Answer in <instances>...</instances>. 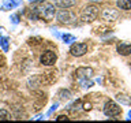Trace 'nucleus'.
I'll list each match as a JSON object with an SVG mask.
<instances>
[{"label":"nucleus","mask_w":131,"mask_h":123,"mask_svg":"<svg viewBox=\"0 0 131 123\" xmlns=\"http://www.w3.org/2000/svg\"><path fill=\"white\" fill-rule=\"evenodd\" d=\"M20 4H22V0H6L0 8H2L3 11H7V10H12V8L20 6Z\"/></svg>","instance_id":"nucleus-9"},{"label":"nucleus","mask_w":131,"mask_h":123,"mask_svg":"<svg viewBox=\"0 0 131 123\" xmlns=\"http://www.w3.org/2000/svg\"><path fill=\"white\" fill-rule=\"evenodd\" d=\"M61 38H63V43H66V44H70V43H72V41H75V37L72 34H63Z\"/></svg>","instance_id":"nucleus-19"},{"label":"nucleus","mask_w":131,"mask_h":123,"mask_svg":"<svg viewBox=\"0 0 131 123\" xmlns=\"http://www.w3.org/2000/svg\"><path fill=\"white\" fill-rule=\"evenodd\" d=\"M102 16L106 20H116L119 18V11L115 10V8H105L102 11Z\"/></svg>","instance_id":"nucleus-7"},{"label":"nucleus","mask_w":131,"mask_h":123,"mask_svg":"<svg viewBox=\"0 0 131 123\" xmlns=\"http://www.w3.org/2000/svg\"><path fill=\"white\" fill-rule=\"evenodd\" d=\"M11 115L8 114V111L6 109H0V120H10Z\"/></svg>","instance_id":"nucleus-18"},{"label":"nucleus","mask_w":131,"mask_h":123,"mask_svg":"<svg viewBox=\"0 0 131 123\" xmlns=\"http://www.w3.org/2000/svg\"><path fill=\"white\" fill-rule=\"evenodd\" d=\"M57 107H59V104H57V102H55V104L52 105V108L48 111V115H51V114L53 112V111H56V109H57Z\"/></svg>","instance_id":"nucleus-21"},{"label":"nucleus","mask_w":131,"mask_h":123,"mask_svg":"<svg viewBox=\"0 0 131 123\" xmlns=\"http://www.w3.org/2000/svg\"><path fill=\"white\" fill-rule=\"evenodd\" d=\"M83 108L89 111L90 108H92V104H90V102H85V104H83Z\"/></svg>","instance_id":"nucleus-23"},{"label":"nucleus","mask_w":131,"mask_h":123,"mask_svg":"<svg viewBox=\"0 0 131 123\" xmlns=\"http://www.w3.org/2000/svg\"><path fill=\"white\" fill-rule=\"evenodd\" d=\"M56 60H57V55L53 51H45L40 57L41 64L44 66H53L56 63Z\"/></svg>","instance_id":"nucleus-5"},{"label":"nucleus","mask_w":131,"mask_h":123,"mask_svg":"<svg viewBox=\"0 0 131 123\" xmlns=\"http://www.w3.org/2000/svg\"><path fill=\"white\" fill-rule=\"evenodd\" d=\"M57 96H59L60 100H70V98H71V92L67 89H60L59 92H57Z\"/></svg>","instance_id":"nucleus-15"},{"label":"nucleus","mask_w":131,"mask_h":123,"mask_svg":"<svg viewBox=\"0 0 131 123\" xmlns=\"http://www.w3.org/2000/svg\"><path fill=\"white\" fill-rule=\"evenodd\" d=\"M11 22L14 23V25H18L19 23V15L18 14H14V15H11Z\"/></svg>","instance_id":"nucleus-20"},{"label":"nucleus","mask_w":131,"mask_h":123,"mask_svg":"<svg viewBox=\"0 0 131 123\" xmlns=\"http://www.w3.org/2000/svg\"><path fill=\"white\" fill-rule=\"evenodd\" d=\"M86 52H88V45L83 44V43H75V44L71 45V48H70V53L75 57L83 56Z\"/></svg>","instance_id":"nucleus-6"},{"label":"nucleus","mask_w":131,"mask_h":123,"mask_svg":"<svg viewBox=\"0 0 131 123\" xmlns=\"http://www.w3.org/2000/svg\"><path fill=\"white\" fill-rule=\"evenodd\" d=\"M117 102H120L122 105H131V96H127L124 93H117L115 96Z\"/></svg>","instance_id":"nucleus-12"},{"label":"nucleus","mask_w":131,"mask_h":123,"mask_svg":"<svg viewBox=\"0 0 131 123\" xmlns=\"http://www.w3.org/2000/svg\"><path fill=\"white\" fill-rule=\"evenodd\" d=\"M75 74H77L78 79H81V78H90L93 75V70L90 67H79V68H77Z\"/></svg>","instance_id":"nucleus-8"},{"label":"nucleus","mask_w":131,"mask_h":123,"mask_svg":"<svg viewBox=\"0 0 131 123\" xmlns=\"http://www.w3.org/2000/svg\"><path fill=\"white\" fill-rule=\"evenodd\" d=\"M78 81H79V85H81L82 89H90L94 85L90 78H81V79H78Z\"/></svg>","instance_id":"nucleus-14"},{"label":"nucleus","mask_w":131,"mask_h":123,"mask_svg":"<svg viewBox=\"0 0 131 123\" xmlns=\"http://www.w3.org/2000/svg\"><path fill=\"white\" fill-rule=\"evenodd\" d=\"M89 2H92V3H100L101 0H89Z\"/></svg>","instance_id":"nucleus-24"},{"label":"nucleus","mask_w":131,"mask_h":123,"mask_svg":"<svg viewBox=\"0 0 131 123\" xmlns=\"http://www.w3.org/2000/svg\"><path fill=\"white\" fill-rule=\"evenodd\" d=\"M0 48H2L4 52L8 51V38L2 36V34H0Z\"/></svg>","instance_id":"nucleus-16"},{"label":"nucleus","mask_w":131,"mask_h":123,"mask_svg":"<svg viewBox=\"0 0 131 123\" xmlns=\"http://www.w3.org/2000/svg\"><path fill=\"white\" fill-rule=\"evenodd\" d=\"M29 2H38V0H29Z\"/></svg>","instance_id":"nucleus-26"},{"label":"nucleus","mask_w":131,"mask_h":123,"mask_svg":"<svg viewBox=\"0 0 131 123\" xmlns=\"http://www.w3.org/2000/svg\"><path fill=\"white\" fill-rule=\"evenodd\" d=\"M57 122H64V120H68V116H66V115H60L59 118L56 119Z\"/></svg>","instance_id":"nucleus-22"},{"label":"nucleus","mask_w":131,"mask_h":123,"mask_svg":"<svg viewBox=\"0 0 131 123\" xmlns=\"http://www.w3.org/2000/svg\"><path fill=\"white\" fill-rule=\"evenodd\" d=\"M77 4V0H55V6L59 8H70Z\"/></svg>","instance_id":"nucleus-11"},{"label":"nucleus","mask_w":131,"mask_h":123,"mask_svg":"<svg viewBox=\"0 0 131 123\" xmlns=\"http://www.w3.org/2000/svg\"><path fill=\"white\" fill-rule=\"evenodd\" d=\"M81 16H82V20H83V22H93V20L98 16V7L94 6V4L86 6L83 10H82Z\"/></svg>","instance_id":"nucleus-2"},{"label":"nucleus","mask_w":131,"mask_h":123,"mask_svg":"<svg viewBox=\"0 0 131 123\" xmlns=\"http://www.w3.org/2000/svg\"><path fill=\"white\" fill-rule=\"evenodd\" d=\"M116 6L120 8V10L128 11V10H131V0H117Z\"/></svg>","instance_id":"nucleus-13"},{"label":"nucleus","mask_w":131,"mask_h":123,"mask_svg":"<svg viewBox=\"0 0 131 123\" xmlns=\"http://www.w3.org/2000/svg\"><path fill=\"white\" fill-rule=\"evenodd\" d=\"M81 107H82V101L81 100H77L74 104H71V105H68L67 108L71 111V112H77V111H79L81 109Z\"/></svg>","instance_id":"nucleus-17"},{"label":"nucleus","mask_w":131,"mask_h":123,"mask_svg":"<svg viewBox=\"0 0 131 123\" xmlns=\"http://www.w3.org/2000/svg\"><path fill=\"white\" fill-rule=\"evenodd\" d=\"M56 18L57 20H59L60 23H64V25H71V23H75V15L72 14V12H70L68 10H66V8H63V10H60L59 12L56 14Z\"/></svg>","instance_id":"nucleus-4"},{"label":"nucleus","mask_w":131,"mask_h":123,"mask_svg":"<svg viewBox=\"0 0 131 123\" xmlns=\"http://www.w3.org/2000/svg\"><path fill=\"white\" fill-rule=\"evenodd\" d=\"M117 53L122 56H128L131 55V44L127 43H122L117 45Z\"/></svg>","instance_id":"nucleus-10"},{"label":"nucleus","mask_w":131,"mask_h":123,"mask_svg":"<svg viewBox=\"0 0 131 123\" xmlns=\"http://www.w3.org/2000/svg\"><path fill=\"white\" fill-rule=\"evenodd\" d=\"M102 111H104V115L108 118H115V116H119L122 114V108L115 101H106Z\"/></svg>","instance_id":"nucleus-3"},{"label":"nucleus","mask_w":131,"mask_h":123,"mask_svg":"<svg viewBox=\"0 0 131 123\" xmlns=\"http://www.w3.org/2000/svg\"><path fill=\"white\" fill-rule=\"evenodd\" d=\"M127 116H128L127 119H131V111H128V114H127Z\"/></svg>","instance_id":"nucleus-25"},{"label":"nucleus","mask_w":131,"mask_h":123,"mask_svg":"<svg viewBox=\"0 0 131 123\" xmlns=\"http://www.w3.org/2000/svg\"><path fill=\"white\" fill-rule=\"evenodd\" d=\"M33 12H34V18L51 20L55 16V4H51V3L40 4V6L34 7Z\"/></svg>","instance_id":"nucleus-1"}]
</instances>
